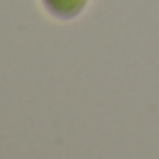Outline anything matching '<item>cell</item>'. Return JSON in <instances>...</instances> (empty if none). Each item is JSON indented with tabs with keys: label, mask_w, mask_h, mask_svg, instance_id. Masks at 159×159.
Masks as SVG:
<instances>
[{
	"label": "cell",
	"mask_w": 159,
	"mask_h": 159,
	"mask_svg": "<svg viewBox=\"0 0 159 159\" xmlns=\"http://www.w3.org/2000/svg\"><path fill=\"white\" fill-rule=\"evenodd\" d=\"M39 3L53 20H75L89 6V0H39Z\"/></svg>",
	"instance_id": "obj_1"
}]
</instances>
